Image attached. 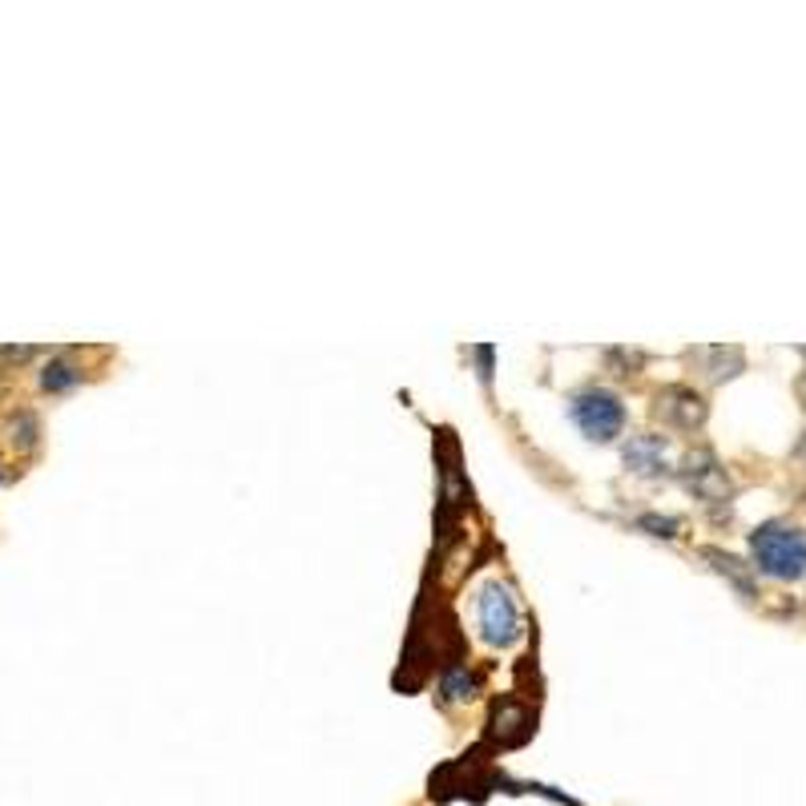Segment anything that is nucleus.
I'll use <instances>...</instances> for the list:
<instances>
[{
  "instance_id": "f8f14e48",
  "label": "nucleus",
  "mask_w": 806,
  "mask_h": 806,
  "mask_svg": "<svg viewBox=\"0 0 806 806\" xmlns=\"http://www.w3.org/2000/svg\"><path fill=\"white\" fill-rule=\"evenodd\" d=\"M12 444H17V448H32V444H37V419L21 416V428L12 424Z\"/></svg>"
},
{
  "instance_id": "f257e3e1",
  "label": "nucleus",
  "mask_w": 806,
  "mask_h": 806,
  "mask_svg": "<svg viewBox=\"0 0 806 806\" xmlns=\"http://www.w3.org/2000/svg\"><path fill=\"white\" fill-rule=\"evenodd\" d=\"M750 557L774 580H798L806 573V528L790 520H766L750 533Z\"/></svg>"
},
{
  "instance_id": "39448f33",
  "label": "nucleus",
  "mask_w": 806,
  "mask_h": 806,
  "mask_svg": "<svg viewBox=\"0 0 806 806\" xmlns=\"http://www.w3.org/2000/svg\"><path fill=\"white\" fill-rule=\"evenodd\" d=\"M709 416V404L701 391L686 384H669L654 396V419H661L674 431H698Z\"/></svg>"
},
{
  "instance_id": "9d476101",
  "label": "nucleus",
  "mask_w": 806,
  "mask_h": 806,
  "mask_svg": "<svg viewBox=\"0 0 806 806\" xmlns=\"http://www.w3.org/2000/svg\"><path fill=\"white\" fill-rule=\"evenodd\" d=\"M440 689H444V698H448V701H468L476 694V681L464 674V669H448Z\"/></svg>"
},
{
  "instance_id": "4468645a",
  "label": "nucleus",
  "mask_w": 806,
  "mask_h": 806,
  "mask_svg": "<svg viewBox=\"0 0 806 806\" xmlns=\"http://www.w3.org/2000/svg\"><path fill=\"white\" fill-rule=\"evenodd\" d=\"M795 460H803V464H806V431H803V440L795 444Z\"/></svg>"
},
{
  "instance_id": "2eb2a0df",
  "label": "nucleus",
  "mask_w": 806,
  "mask_h": 806,
  "mask_svg": "<svg viewBox=\"0 0 806 806\" xmlns=\"http://www.w3.org/2000/svg\"><path fill=\"white\" fill-rule=\"evenodd\" d=\"M798 399H803V404H806V371H803V376H798Z\"/></svg>"
},
{
  "instance_id": "423d86ee",
  "label": "nucleus",
  "mask_w": 806,
  "mask_h": 806,
  "mask_svg": "<svg viewBox=\"0 0 806 806\" xmlns=\"http://www.w3.org/2000/svg\"><path fill=\"white\" fill-rule=\"evenodd\" d=\"M666 451H669L666 436L641 431V436H629V444L621 448V460H625V468L637 476H661V472H669Z\"/></svg>"
},
{
  "instance_id": "1a4fd4ad",
  "label": "nucleus",
  "mask_w": 806,
  "mask_h": 806,
  "mask_svg": "<svg viewBox=\"0 0 806 806\" xmlns=\"http://www.w3.org/2000/svg\"><path fill=\"white\" fill-rule=\"evenodd\" d=\"M77 384H81V367H77L73 359H64V355L49 359V367L41 371L44 391H69V387H77Z\"/></svg>"
},
{
  "instance_id": "7ed1b4c3",
  "label": "nucleus",
  "mask_w": 806,
  "mask_h": 806,
  "mask_svg": "<svg viewBox=\"0 0 806 806\" xmlns=\"http://www.w3.org/2000/svg\"><path fill=\"white\" fill-rule=\"evenodd\" d=\"M677 476H681V484H686V488L698 496V500H706V505H726V500L734 496L730 472L722 468L718 456H714L709 448L686 451V460H681Z\"/></svg>"
},
{
  "instance_id": "9b49d317",
  "label": "nucleus",
  "mask_w": 806,
  "mask_h": 806,
  "mask_svg": "<svg viewBox=\"0 0 806 806\" xmlns=\"http://www.w3.org/2000/svg\"><path fill=\"white\" fill-rule=\"evenodd\" d=\"M637 528H649V533H654V537H677V528H681V520H677V516H641V520H637Z\"/></svg>"
},
{
  "instance_id": "6e6552de",
  "label": "nucleus",
  "mask_w": 806,
  "mask_h": 806,
  "mask_svg": "<svg viewBox=\"0 0 806 806\" xmlns=\"http://www.w3.org/2000/svg\"><path fill=\"white\" fill-rule=\"evenodd\" d=\"M701 560H709L714 569L722 573V577H730L734 585H738L746 597H754V585H750V569L742 565L738 557H730V553H722V548H701Z\"/></svg>"
},
{
  "instance_id": "20e7f679",
  "label": "nucleus",
  "mask_w": 806,
  "mask_h": 806,
  "mask_svg": "<svg viewBox=\"0 0 806 806\" xmlns=\"http://www.w3.org/2000/svg\"><path fill=\"white\" fill-rule=\"evenodd\" d=\"M476 617H480V634L488 645H513L520 637V613H516L513 593L505 585H484L476 597Z\"/></svg>"
},
{
  "instance_id": "ddd939ff",
  "label": "nucleus",
  "mask_w": 806,
  "mask_h": 806,
  "mask_svg": "<svg viewBox=\"0 0 806 806\" xmlns=\"http://www.w3.org/2000/svg\"><path fill=\"white\" fill-rule=\"evenodd\" d=\"M0 355H4V359H12V364H24V359H32V347H0Z\"/></svg>"
},
{
  "instance_id": "0eeeda50",
  "label": "nucleus",
  "mask_w": 806,
  "mask_h": 806,
  "mask_svg": "<svg viewBox=\"0 0 806 806\" xmlns=\"http://www.w3.org/2000/svg\"><path fill=\"white\" fill-rule=\"evenodd\" d=\"M689 359L698 364L706 384H726V379L746 371V355H742V347H698V351H689Z\"/></svg>"
},
{
  "instance_id": "f03ea898",
  "label": "nucleus",
  "mask_w": 806,
  "mask_h": 806,
  "mask_svg": "<svg viewBox=\"0 0 806 806\" xmlns=\"http://www.w3.org/2000/svg\"><path fill=\"white\" fill-rule=\"evenodd\" d=\"M569 419L580 428L585 440L613 444L625 431L629 411H625L621 396H617L613 387L589 384V387H580V391H573L569 396Z\"/></svg>"
}]
</instances>
